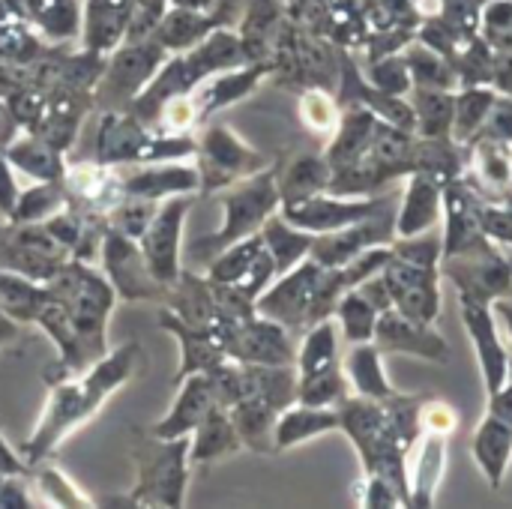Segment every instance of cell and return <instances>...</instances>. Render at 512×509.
I'll return each instance as SVG.
<instances>
[{"label":"cell","instance_id":"5","mask_svg":"<svg viewBox=\"0 0 512 509\" xmlns=\"http://www.w3.org/2000/svg\"><path fill=\"white\" fill-rule=\"evenodd\" d=\"M219 201H222V210H225V222H222L219 234L201 237V240H195L189 246V252L204 264H210L213 255L222 252L225 246H231V243H237V240H243L249 234H258L261 225L273 213H279V204H282V198H279V168L267 165L264 171L249 174V177L225 186L219 192Z\"/></svg>","mask_w":512,"mask_h":509},{"label":"cell","instance_id":"55","mask_svg":"<svg viewBox=\"0 0 512 509\" xmlns=\"http://www.w3.org/2000/svg\"><path fill=\"white\" fill-rule=\"evenodd\" d=\"M357 291L378 309V312H387V309H393V294H390V285H387V279H384V270L381 273H375V276H369L366 282H360L357 285Z\"/></svg>","mask_w":512,"mask_h":509},{"label":"cell","instance_id":"13","mask_svg":"<svg viewBox=\"0 0 512 509\" xmlns=\"http://www.w3.org/2000/svg\"><path fill=\"white\" fill-rule=\"evenodd\" d=\"M192 207V198L189 195H171L159 204L156 216L150 219V225L144 228V234L138 237L141 243V252L153 270V276L171 288L183 267H180V252H183V222H186V213Z\"/></svg>","mask_w":512,"mask_h":509},{"label":"cell","instance_id":"46","mask_svg":"<svg viewBox=\"0 0 512 509\" xmlns=\"http://www.w3.org/2000/svg\"><path fill=\"white\" fill-rule=\"evenodd\" d=\"M339 114H342V105L324 87H309L300 96V120L315 135H333L336 123H339Z\"/></svg>","mask_w":512,"mask_h":509},{"label":"cell","instance_id":"3","mask_svg":"<svg viewBox=\"0 0 512 509\" xmlns=\"http://www.w3.org/2000/svg\"><path fill=\"white\" fill-rule=\"evenodd\" d=\"M246 57H249L246 54V45H243V39L237 33H228V30L210 33L195 51H186V54L174 57L171 63H165L150 78V84L129 102L132 117L147 126L168 99L183 96V93H192L210 75L237 69Z\"/></svg>","mask_w":512,"mask_h":509},{"label":"cell","instance_id":"59","mask_svg":"<svg viewBox=\"0 0 512 509\" xmlns=\"http://www.w3.org/2000/svg\"><path fill=\"white\" fill-rule=\"evenodd\" d=\"M15 339H18V321H12L9 315L0 312V348L15 342Z\"/></svg>","mask_w":512,"mask_h":509},{"label":"cell","instance_id":"33","mask_svg":"<svg viewBox=\"0 0 512 509\" xmlns=\"http://www.w3.org/2000/svg\"><path fill=\"white\" fill-rule=\"evenodd\" d=\"M339 366H342V357H339V324H336V318H324V321L312 324L309 330H303V342H300L297 357H294L297 378L321 375V372H330Z\"/></svg>","mask_w":512,"mask_h":509},{"label":"cell","instance_id":"47","mask_svg":"<svg viewBox=\"0 0 512 509\" xmlns=\"http://www.w3.org/2000/svg\"><path fill=\"white\" fill-rule=\"evenodd\" d=\"M366 81L381 90V93H390V96H408L414 90V78H411V69L405 63L402 54H390V57H381V60H369V69L363 72Z\"/></svg>","mask_w":512,"mask_h":509},{"label":"cell","instance_id":"22","mask_svg":"<svg viewBox=\"0 0 512 509\" xmlns=\"http://www.w3.org/2000/svg\"><path fill=\"white\" fill-rule=\"evenodd\" d=\"M447 471V435L423 432L408 453V509H432Z\"/></svg>","mask_w":512,"mask_h":509},{"label":"cell","instance_id":"61","mask_svg":"<svg viewBox=\"0 0 512 509\" xmlns=\"http://www.w3.org/2000/svg\"><path fill=\"white\" fill-rule=\"evenodd\" d=\"M447 3H453V0H438V6H447Z\"/></svg>","mask_w":512,"mask_h":509},{"label":"cell","instance_id":"54","mask_svg":"<svg viewBox=\"0 0 512 509\" xmlns=\"http://www.w3.org/2000/svg\"><path fill=\"white\" fill-rule=\"evenodd\" d=\"M18 198H21V186H15L12 162H9L6 156H0V213H3L6 219L15 216Z\"/></svg>","mask_w":512,"mask_h":509},{"label":"cell","instance_id":"31","mask_svg":"<svg viewBox=\"0 0 512 509\" xmlns=\"http://www.w3.org/2000/svg\"><path fill=\"white\" fill-rule=\"evenodd\" d=\"M468 156H471L468 144H459L453 135H441V138L417 135L411 150V171H426L441 183H450L468 171Z\"/></svg>","mask_w":512,"mask_h":509},{"label":"cell","instance_id":"14","mask_svg":"<svg viewBox=\"0 0 512 509\" xmlns=\"http://www.w3.org/2000/svg\"><path fill=\"white\" fill-rule=\"evenodd\" d=\"M459 315H462V327L474 345L483 387L489 396L510 381V348L504 345V339L498 333V315H495L492 303L471 300V297H459Z\"/></svg>","mask_w":512,"mask_h":509},{"label":"cell","instance_id":"48","mask_svg":"<svg viewBox=\"0 0 512 509\" xmlns=\"http://www.w3.org/2000/svg\"><path fill=\"white\" fill-rule=\"evenodd\" d=\"M357 504L363 509H399L405 507V498L393 480L363 471L357 480Z\"/></svg>","mask_w":512,"mask_h":509},{"label":"cell","instance_id":"28","mask_svg":"<svg viewBox=\"0 0 512 509\" xmlns=\"http://www.w3.org/2000/svg\"><path fill=\"white\" fill-rule=\"evenodd\" d=\"M378 120L381 117L366 105H342L339 123L333 129V138H330L327 150H324L333 171H342V168L354 165L372 147V135H375Z\"/></svg>","mask_w":512,"mask_h":509},{"label":"cell","instance_id":"30","mask_svg":"<svg viewBox=\"0 0 512 509\" xmlns=\"http://www.w3.org/2000/svg\"><path fill=\"white\" fill-rule=\"evenodd\" d=\"M342 372L348 378V387L354 396L363 399H387L396 393V387L387 378L384 369V351L375 342H360L351 345L348 357L342 360Z\"/></svg>","mask_w":512,"mask_h":509},{"label":"cell","instance_id":"43","mask_svg":"<svg viewBox=\"0 0 512 509\" xmlns=\"http://www.w3.org/2000/svg\"><path fill=\"white\" fill-rule=\"evenodd\" d=\"M348 396H351V387H348L342 366L321 372V375L297 378V402L321 405V408H339Z\"/></svg>","mask_w":512,"mask_h":509},{"label":"cell","instance_id":"25","mask_svg":"<svg viewBox=\"0 0 512 509\" xmlns=\"http://www.w3.org/2000/svg\"><path fill=\"white\" fill-rule=\"evenodd\" d=\"M159 60H162V51L159 45H135V48H126L114 57L105 81H102V99L108 102H132L147 84L150 78L159 72Z\"/></svg>","mask_w":512,"mask_h":509},{"label":"cell","instance_id":"44","mask_svg":"<svg viewBox=\"0 0 512 509\" xmlns=\"http://www.w3.org/2000/svg\"><path fill=\"white\" fill-rule=\"evenodd\" d=\"M390 249H393V255L402 258V261H411V264H417V267L441 270L444 234H441V228H432V231L411 234V237H393Z\"/></svg>","mask_w":512,"mask_h":509},{"label":"cell","instance_id":"52","mask_svg":"<svg viewBox=\"0 0 512 509\" xmlns=\"http://www.w3.org/2000/svg\"><path fill=\"white\" fill-rule=\"evenodd\" d=\"M423 432H438V435H453L459 426V414L453 405L441 402V399H426L423 402V414H420Z\"/></svg>","mask_w":512,"mask_h":509},{"label":"cell","instance_id":"35","mask_svg":"<svg viewBox=\"0 0 512 509\" xmlns=\"http://www.w3.org/2000/svg\"><path fill=\"white\" fill-rule=\"evenodd\" d=\"M408 102L414 108V132L423 138H441L453 132V105L456 90L441 87H414L408 93Z\"/></svg>","mask_w":512,"mask_h":509},{"label":"cell","instance_id":"26","mask_svg":"<svg viewBox=\"0 0 512 509\" xmlns=\"http://www.w3.org/2000/svg\"><path fill=\"white\" fill-rule=\"evenodd\" d=\"M471 456L492 489L504 486L512 462V423L486 411L471 438Z\"/></svg>","mask_w":512,"mask_h":509},{"label":"cell","instance_id":"2","mask_svg":"<svg viewBox=\"0 0 512 509\" xmlns=\"http://www.w3.org/2000/svg\"><path fill=\"white\" fill-rule=\"evenodd\" d=\"M141 360V348L135 342L120 345L117 351H108L102 360H96L90 369L78 375L51 378V396L45 402V411L33 429V435L21 444V459L27 465L51 459V453L81 426H87L102 405L132 381Z\"/></svg>","mask_w":512,"mask_h":509},{"label":"cell","instance_id":"50","mask_svg":"<svg viewBox=\"0 0 512 509\" xmlns=\"http://www.w3.org/2000/svg\"><path fill=\"white\" fill-rule=\"evenodd\" d=\"M512 30V0H483L477 12V33L498 48V42Z\"/></svg>","mask_w":512,"mask_h":509},{"label":"cell","instance_id":"10","mask_svg":"<svg viewBox=\"0 0 512 509\" xmlns=\"http://www.w3.org/2000/svg\"><path fill=\"white\" fill-rule=\"evenodd\" d=\"M321 276H324V267L318 261H312V258H303L297 267L276 276L264 288V294L255 300V312L276 321V324H282L291 333L309 330Z\"/></svg>","mask_w":512,"mask_h":509},{"label":"cell","instance_id":"39","mask_svg":"<svg viewBox=\"0 0 512 509\" xmlns=\"http://www.w3.org/2000/svg\"><path fill=\"white\" fill-rule=\"evenodd\" d=\"M408 69H411V78H414V87H441V90H459V75L453 69V63L438 54L435 48L423 45L417 36L414 42L402 51Z\"/></svg>","mask_w":512,"mask_h":509},{"label":"cell","instance_id":"45","mask_svg":"<svg viewBox=\"0 0 512 509\" xmlns=\"http://www.w3.org/2000/svg\"><path fill=\"white\" fill-rule=\"evenodd\" d=\"M126 21V0H90V27L87 42L96 48H108L123 33Z\"/></svg>","mask_w":512,"mask_h":509},{"label":"cell","instance_id":"38","mask_svg":"<svg viewBox=\"0 0 512 509\" xmlns=\"http://www.w3.org/2000/svg\"><path fill=\"white\" fill-rule=\"evenodd\" d=\"M27 480H30L33 498H42L39 501L42 507H96V501H90L63 471L48 465V459L33 462Z\"/></svg>","mask_w":512,"mask_h":509},{"label":"cell","instance_id":"56","mask_svg":"<svg viewBox=\"0 0 512 509\" xmlns=\"http://www.w3.org/2000/svg\"><path fill=\"white\" fill-rule=\"evenodd\" d=\"M498 93H510L512 96V51H495L492 57V81H489Z\"/></svg>","mask_w":512,"mask_h":509},{"label":"cell","instance_id":"19","mask_svg":"<svg viewBox=\"0 0 512 509\" xmlns=\"http://www.w3.org/2000/svg\"><path fill=\"white\" fill-rule=\"evenodd\" d=\"M117 180L126 198H144V201H165L171 195H195L201 189V177L195 165H168V162L120 165Z\"/></svg>","mask_w":512,"mask_h":509},{"label":"cell","instance_id":"37","mask_svg":"<svg viewBox=\"0 0 512 509\" xmlns=\"http://www.w3.org/2000/svg\"><path fill=\"white\" fill-rule=\"evenodd\" d=\"M261 237H264V246L270 249V255L276 261V276L288 273L303 258H309V249H312V240H315V234L291 225L282 213H273L261 225Z\"/></svg>","mask_w":512,"mask_h":509},{"label":"cell","instance_id":"17","mask_svg":"<svg viewBox=\"0 0 512 509\" xmlns=\"http://www.w3.org/2000/svg\"><path fill=\"white\" fill-rule=\"evenodd\" d=\"M393 237H396V207H387L384 213L363 219L357 225H348L330 234H315L309 258L330 270V267L348 264L351 258H357L360 252L372 246H390Z\"/></svg>","mask_w":512,"mask_h":509},{"label":"cell","instance_id":"49","mask_svg":"<svg viewBox=\"0 0 512 509\" xmlns=\"http://www.w3.org/2000/svg\"><path fill=\"white\" fill-rule=\"evenodd\" d=\"M477 213H480L483 234H486L492 243H498L501 249L512 246V207L504 198H483V195H480Z\"/></svg>","mask_w":512,"mask_h":509},{"label":"cell","instance_id":"42","mask_svg":"<svg viewBox=\"0 0 512 509\" xmlns=\"http://www.w3.org/2000/svg\"><path fill=\"white\" fill-rule=\"evenodd\" d=\"M63 207H66V195L57 189V183H39V186L21 189V198H18L12 222H18V225H39V222H48Z\"/></svg>","mask_w":512,"mask_h":509},{"label":"cell","instance_id":"11","mask_svg":"<svg viewBox=\"0 0 512 509\" xmlns=\"http://www.w3.org/2000/svg\"><path fill=\"white\" fill-rule=\"evenodd\" d=\"M99 255H102V273L108 276V282L120 300H126V303H135V300L162 303L165 300L168 288L153 276V270L141 252V243L135 237L108 228L102 234Z\"/></svg>","mask_w":512,"mask_h":509},{"label":"cell","instance_id":"57","mask_svg":"<svg viewBox=\"0 0 512 509\" xmlns=\"http://www.w3.org/2000/svg\"><path fill=\"white\" fill-rule=\"evenodd\" d=\"M0 474H12V477H27L30 474V465L21 459V453H15L6 438L0 435Z\"/></svg>","mask_w":512,"mask_h":509},{"label":"cell","instance_id":"58","mask_svg":"<svg viewBox=\"0 0 512 509\" xmlns=\"http://www.w3.org/2000/svg\"><path fill=\"white\" fill-rule=\"evenodd\" d=\"M492 309H495L498 321L504 324V330H507V336H510V345H512V300L510 297H501V300H495V303H492Z\"/></svg>","mask_w":512,"mask_h":509},{"label":"cell","instance_id":"21","mask_svg":"<svg viewBox=\"0 0 512 509\" xmlns=\"http://www.w3.org/2000/svg\"><path fill=\"white\" fill-rule=\"evenodd\" d=\"M441 216H444V183L426 171L405 174V186L396 201V237L432 231L441 225Z\"/></svg>","mask_w":512,"mask_h":509},{"label":"cell","instance_id":"24","mask_svg":"<svg viewBox=\"0 0 512 509\" xmlns=\"http://www.w3.org/2000/svg\"><path fill=\"white\" fill-rule=\"evenodd\" d=\"M159 324L180 342V369H177V381L195 375V372H210L216 369L225 357V339L216 330H204V327H192L183 318H177L174 312L162 309L159 312Z\"/></svg>","mask_w":512,"mask_h":509},{"label":"cell","instance_id":"32","mask_svg":"<svg viewBox=\"0 0 512 509\" xmlns=\"http://www.w3.org/2000/svg\"><path fill=\"white\" fill-rule=\"evenodd\" d=\"M330 180H333V168L324 153H300L285 168H279V198L282 204H288V201L327 192Z\"/></svg>","mask_w":512,"mask_h":509},{"label":"cell","instance_id":"27","mask_svg":"<svg viewBox=\"0 0 512 509\" xmlns=\"http://www.w3.org/2000/svg\"><path fill=\"white\" fill-rule=\"evenodd\" d=\"M339 408H321V405H306V402H291L273 426V450L285 453L297 444L315 441L321 435L339 432Z\"/></svg>","mask_w":512,"mask_h":509},{"label":"cell","instance_id":"53","mask_svg":"<svg viewBox=\"0 0 512 509\" xmlns=\"http://www.w3.org/2000/svg\"><path fill=\"white\" fill-rule=\"evenodd\" d=\"M486 138H495V141H504V144H512V96L510 93H498L495 105H492V114L483 126Z\"/></svg>","mask_w":512,"mask_h":509},{"label":"cell","instance_id":"41","mask_svg":"<svg viewBox=\"0 0 512 509\" xmlns=\"http://www.w3.org/2000/svg\"><path fill=\"white\" fill-rule=\"evenodd\" d=\"M378 309L357 291H345L333 309V318L339 324V333L348 345H360V342H372L375 336V327H378Z\"/></svg>","mask_w":512,"mask_h":509},{"label":"cell","instance_id":"6","mask_svg":"<svg viewBox=\"0 0 512 509\" xmlns=\"http://www.w3.org/2000/svg\"><path fill=\"white\" fill-rule=\"evenodd\" d=\"M195 153V141L186 135L150 132L141 120L105 114L96 138V162L102 165H144V162H180Z\"/></svg>","mask_w":512,"mask_h":509},{"label":"cell","instance_id":"29","mask_svg":"<svg viewBox=\"0 0 512 509\" xmlns=\"http://www.w3.org/2000/svg\"><path fill=\"white\" fill-rule=\"evenodd\" d=\"M243 450V441L237 435V426L228 414V408L213 405L207 417L198 423V429L189 435V465H210L222 462Z\"/></svg>","mask_w":512,"mask_h":509},{"label":"cell","instance_id":"4","mask_svg":"<svg viewBox=\"0 0 512 509\" xmlns=\"http://www.w3.org/2000/svg\"><path fill=\"white\" fill-rule=\"evenodd\" d=\"M135 486L126 495L123 507H165L180 509L186 504L189 486V435L183 438H156L135 432L132 444Z\"/></svg>","mask_w":512,"mask_h":509},{"label":"cell","instance_id":"9","mask_svg":"<svg viewBox=\"0 0 512 509\" xmlns=\"http://www.w3.org/2000/svg\"><path fill=\"white\" fill-rule=\"evenodd\" d=\"M441 279H447L459 297L483 303H495L512 294V264L498 243L441 258Z\"/></svg>","mask_w":512,"mask_h":509},{"label":"cell","instance_id":"18","mask_svg":"<svg viewBox=\"0 0 512 509\" xmlns=\"http://www.w3.org/2000/svg\"><path fill=\"white\" fill-rule=\"evenodd\" d=\"M372 342L384 354H402V357H417L426 363H447L450 360V342L438 333L435 324L414 321L396 309H387L378 315V327Z\"/></svg>","mask_w":512,"mask_h":509},{"label":"cell","instance_id":"36","mask_svg":"<svg viewBox=\"0 0 512 509\" xmlns=\"http://www.w3.org/2000/svg\"><path fill=\"white\" fill-rule=\"evenodd\" d=\"M495 99H498V90L492 84H465V87H459L456 90V105H453V132L450 135L459 144H471L483 132Z\"/></svg>","mask_w":512,"mask_h":509},{"label":"cell","instance_id":"15","mask_svg":"<svg viewBox=\"0 0 512 509\" xmlns=\"http://www.w3.org/2000/svg\"><path fill=\"white\" fill-rule=\"evenodd\" d=\"M225 357L252 366H294L297 348L291 342V330L255 312L231 327Z\"/></svg>","mask_w":512,"mask_h":509},{"label":"cell","instance_id":"8","mask_svg":"<svg viewBox=\"0 0 512 509\" xmlns=\"http://www.w3.org/2000/svg\"><path fill=\"white\" fill-rule=\"evenodd\" d=\"M387 207H396V195L381 192V195H363V198H351V195H336V192H318L300 201H288L279 207V213L309 231V234H330L348 225H357L363 219H372L378 213H384Z\"/></svg>","mask_w":512,"mask_h":509},{"label":"cell","instance_id":"62","mask_svg":"<svg viewBox=\"0 0 512 509\" xmlns=\"http://www.w3.org/2000/svg\"><path fill=\"white\" fill-rule=\"evenodd\" d=\"M510 381H512V351H510Z\"/></svg>","mask_w":512,"mask_h":509},{"label":"cell","instance_id":"23","mask_svg":"<svg viewBox=\"0 0 512 509\" xmlns=\"http://www.w3.org/2000/svg\"><path fill=\"white\" fill-rule=\"evenodd\" d=\"M216 405V390L210 372H195L180 381V393L174 399V408L147 432L156 438H183L198 429V423L207 417V411Z\"/></svg>","mask_w":512,"mask_h":509},{"label":"cell","instance_id":"51","mask_svg":"<svg viewBox=\"0 0 512 509\" xmlns=\"http://www.w3.org/2000/svg\"><path fill=\"white\" fill-rule=\"evenodd\" d=\"M417 30H402V27H390V30H369L366 36V54L369 60H381L390 54H402L411 42H414Z\"/></svg>","mask_w":512,"mask_h":509},{"label":"cell","instance_id":"20","mask_svg":"<svg viewBox=\"0 0 512 509\" xmlns=\"http://www.w3.org/2000/svg\"><path fill=\"white\" fill-rule=\"evenodd\" d=\"M477 204H480V195L465 183V177L444 183V216H441L444 219V228H441V234H444V258L492 243L483 234Z\"/></svg>","mask_w":512,"mask_h":509},{"label":"cell","instance_id":"16","mask_svg":"<svg viewBox=\"0 0 512 509\" xmlns=\"http://www.w3.org/2000/svg\"><path fill=\"white\" fill-rule=\"evenodd\" d=\"M384 279L390 285V294H393V309L414 318V321H423V324H435L438 315H441V270H432V267H417L411 261H402V258H390L387 267H384Z\"/></svg>","mask_w":512,"mask_h":509},{"label":"cell","instance_id":"1","mask_svg":"<svg viewBox=\"0 0 512 509\" xmlns=\"http://www.w3.org/2000/svg\"><path fill=\"white\" fill-rule=\"evenodd\" d=\"M48 303L42 306L36 327L45 330L57 351V369L48 375H78L108 354V318L117 303V291L108 276L90 267V261L69 258L48 282Z\"/></svg>","mask_w":512,"mask_h":509},{"label":"cell","instance_id":"60","mask_svg":"<svg viewBox=\"0 0 512 509\" xmlns=\"http://www.w3.org/2000/svg\"><path fill=\"white\" fill-rule=\"evenodd\" d=\"M504 252H507V258H510V264H512V246H507Z\"/></svg>","mask_w":512,"mask_h":509},{"label":"cell","instance_id":"40","mask_svg":"<svg viewBox=\"0 0 512 509\" xmlns=\"http://www.w3.org/2000/svg\"><path fill=\"white\" fill-rule=\"evenodd\" d=\"M3 156L12 162V168L24 171L27 177L39 180V183H60V177H63V165L45 138L42 141L39 138H18L12 147H6Z\"/></svg>","mask_w":512,"mask_h":509},{"label":"cell","instance_id":"7","mask_svg":"<svg viewBox=\"0 0 512 509\" xmlns=\"http://www.w3.org/2000/svg\"><path fill=\"white\" fill-rule=\"evenodd\" d=\"M198 156V177L204 192H222L225 186L264 171L270 162L264 153L249 147L237 132H231L225 123H213L204 129L201 141L195 144Z\"/></svg>","mask_w":512,"mask_h":509},{"label":"cell","instance_id":"34","mask_svg":"<svg viewBox=\"0 0 512 509\" xmlns=\"http://www.w3.org/2000/svg\"><path fill=\"white\" fill-rule=\"evenodd\" d=\"M48 303V285L15 270H0V312L18 324H36L42 306Z\"/></svg>","mask_w":512,"mask_h":509},{"label":"cell","instance_id":"12","mask_svg":"<svg viewBox=\"0 0 512 509\" xmlns=\"http://www.w3.org/2000/svg\"><path fill=\"white\" fill-rule=\"evenodd\" d=\"M207 279L228 285L255 303L264 294V288L276 279V261H273L270 249L264 246L261 231L216 252L213 261L207 264Z\"/></svg>","mask_w":512,"mask_h":509}]
</instances>
